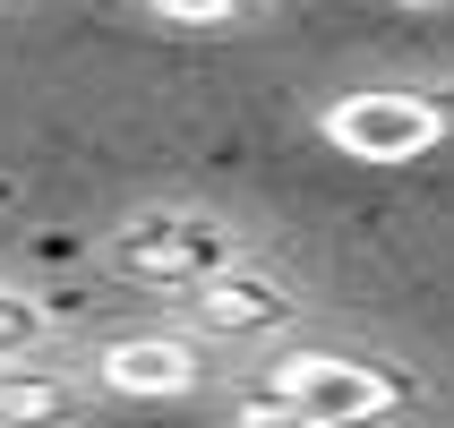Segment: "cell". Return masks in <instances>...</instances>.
Instances as JSON below:
<instances>
[{"instance_id": "1", "label": "cell", "mask_w": 454, "mask_h": 428, "mask_svg": "<svg viewBox=\"0 0 454 428\" xmlns=\"http://www.w3.org/2000/svg\"><path fill=\"white\" fill-rule=\"evenodd\" d=\"M317 137L352 163H429L454 146V86H360L317 112Z\"/></svg>"}, {"instance_id": "2", "label": "cell", "mask_w": 454, "mask_h": 428, "mask_svg": "<svg viewBox=\"0 0 454 428\" xmlns=\"http://www.w3.org/2000/svg\"><path fill=\"white\" fill-rule=\"evenodd\" d=\"M283 403H301L317 428H386L411 403V377H395L386 360L369 352H334V343H301V352H275L266 369Z\"/></svg>"}, {"instance_id": "3", "label": "cell", "mask_w": 454, "mask_h": 428, "mask_svg": "<svg viewBox=\"0 0 454 428\" xmlns=\"http://www.w3.org/2000/svg\"><path fill=\"white\" fill-rule=\"evenodd\" d=\"M112 266L146 292H198L223 266H240V240H231L223 214H198V206H146L112 231Z\"/></svg>"}, {"instance_id": "4", "label": "cell", "mask_w": 454, "mask_h": 428, "mask_svg": "<svg viewBox=\"0 0 454 428\" xmlns=\"http://www.w3.org/2000/svg\"><path fill=\"white\" fill-rule=\"evenodd\" d=\"M198 377H206V352L189 334H112L86 360V385L121 394V403H180V394H198Z\"/></svg>"}, {"instance_id": "5", "label": "cell", "mask_w": 454, "mask_h": 428, "mask_svg": "<svg viewBox=\"0 0 454 428\" xmlns=\"http://www.w3.org/2000/svg\"><path fill=\"white\" fill-rule=\"evenodd\" d=\"M189 300V326L215 334V343H257V334H283L292 317H301V300H292V283L266 275V266H223L215 283H198V292H180Z\"/></svg>"}, {"instance_id": "6", "label": "cell", "mask_w": 454, "mask_h": 428, "mask_svg": "<svg viewBox=\"0 0 454 428\" xmlns=\"http://www.w3.org/2000/svg\"><path fill=\"white\" fill-rule=\"evenodd\" d=\"M86 385L35 360H0V428H77Z\"/></svg>"}, {"instance_id": "7", "label": "cell", "mask_w": 454, "mask_h": 428, "mask_svg": "<svg viewBox=\"0 0 454 428\" xmlns=\"http://www.w3.org/2000/svg\"><path fill=\"white\" fill-rule=\"evenodd\" d=\"M137 9L154 26H172V35H240L266 0H137Z\"/></svg>"}, {"instance_id": "8", "label": "cell", "mask_w": 454, "mask_h": 428, "mask_svg": "<svg viewBox=\"0 0 454 428\" xmlns=\"http://www.w3.org/2000/svg\"><path fill=\"white\" fill-rule=\"evenodd\" d=\"M43 343H51V308L35 292H18V283H0V360H26Z\"/></svg>"}, {"instance_id": "9", "label": "cell", "mask_w": 454, "mask_h": 428, "mask_svg": "<svg viewBox=\"0 0 454 428\" xmlns=\"http://www.w3.org/2000/svg\"><path fill=\"white\" fill-rule=\"evenodd\" d=\"M231 428H317V420H309L301 403H283L275 385H266V394H249V403L231 411Z\"/></svg>"}, {"instance_id": "10", "label": "cell", "mask_w": 454, "mask_h": 428, "mask_svg": "<svg viewBox=\"0 0 454 428\" xmlns=\"http://www.w3.org/2000/svg\"><path fill=\"white\" fill-rule=\"evenodd\" d=\"M395 9H454V0H395Z\"/></svg>"}]
</instances>
